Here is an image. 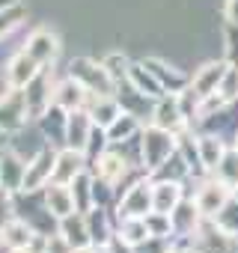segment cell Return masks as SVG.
<instances>
[{"instance_id": "19", "label": "cell", "mask_w": 238, "mask_h": 253, "mask_svg": "<svg viewBox=\"0 0 238 253\" xmlns=\"http://www.w3.org/2000/svg\"><path fill=\"white\" fill-rule=\"evenodd\" d=\"M202 158H205V167H214L217 164V158H220V143L214 140V137H202Z\"/></svg>"}, {"instance_id": "21", "label": "cell", "mask_w": 238, "mask_h": 253, "mask_svg": "<svg viewBox=\"0 0 238 253\" xmlns=\"http://www.w3.org/2000/svg\"><path fill=\"white\" fill-rule=\"evenodd\" d=\"M0 158H3V152H0Z\"/></svg>"}, {"instance_id": "11", "label": "cell", "mask_w": 238, "mask_h": 253, "mask_svg": "<svg viewBox=\"0 0 238 253\" xmlns=\"http://www.w3.org/2000/svg\"><path fill=\"white\" fill-rule=\"evenodd\" d=\"M149 206H152V191H149V185H137V188L128 191L125 200H122L125 217H146V214H149Z\"/></svg>"}, {"instance_id": "10", "label": "cell", "mask_w": 238, "mask_h": 253, "mask_svg": "<svg viewBox=\"0 0 238 253\" xmlns=\"http://www.w3.org/2000/svg\"><path fill=\"white\" fill-rule=\"evenodd\" d=\"M60 232L69 238V244H72L75 250L92 244V238H89V226H86V214H83V211H75V214L63 217V220H60Z\"/></svg>"}, {"instance_id": "4", "label": "cell", "mask_w": 238, "mask_h": 253, "mask_svg": "<svg viewBox=\"0 0 238 253\" xmlns=\"http://www.w3.org/2000/svg\"><path fill=\"white\" fill-rule=\"evenodd\" d=\"M24 51H27L39 66H48V63H54L57 54H60V39H57V33H51L48 27H39V30H33V33L27 36Z\"/></svg>"}, {"instance_id": "5", "label": "cell", "mask_w": 238, "mask_h": 253, "mask_svg": "<svg viewBox=\"0 0 238 253\" xmlns=\"http://www.w3.org/2000/svg\"><path fill=\"white\" fill-rule=\"evenodd\" d=\"M45 209L51 217L63 220L69 214L78 211V203H75V194H72V185H63V182H48L45 188Z\"/></svg>"}, {"instance_id": "12", "label": "cell", "mask_w": 238, "mask_h": 253, "mask_svg": "<svg viewBox=\"0 0 238 253\" xmlns=\"http://www.w3.org/2000/svg\"><path fill=\"white\" fill-rule=\"evenodd\" d=\"M89 116H92V122L98 125V128H110V125L119 119V107H116V101L113 98H107V95H98L95 98V104H92V110H89Z\"/></svg>"}, {"instance_id": "16", "label": "cell", "mask_w": 238, "mask_h": 253, "mask_svg": "<svg viewBox=\"0 0 238 253\" xmlns=\"http://www.w3.org/2000/svg\"><path fill=\"white\" fill-rule=\"evenodd\" d=\"M131 131H134V119L125 116V113H119V119L107 128V137H110V140H125Z\"/></svg>"}, {"instance_id": "18", "label": "cell", "mask_w": 238, "mask_h": 253, "mask_svg": "<svg viewBox=\"0 0 238 253\" xmlns=\"http://www.w3.org/2000/svg\"><path fill=\"white\" fill-rule=\"evenodd\" d=\"M45 253H75V247L69 244V238L63 232H54L45 238Z\"/></svg>"}, {"instance_id": "2", "label": "cell", "mask_w": 238, "mask_h": 253, "mask_svg": "<svg viewBox=\"0 0 238 253\" xmlns=\"http://www.w3.org/2000/svg\"><path fill=\"white\" fill-rule=\"evenodd\" d=\"M72 78L80 81V84H83L89 92H95V95H107V92L113 89L110 72H107L104 66H95L92 60H75V63H72Z\"/></svg>"}, {"instance_id": "3", "label": "cell", "mask_w": 238, "mask_h": 253, "mask_svg": "<svg viewBox=\"0 0 238 253\" xmlns=\"http://www.w3.org/2000/svg\"><path fill=\"white\" fill-rule=\"evenodd\" d=\"M39 72H42V66H39L27 51H18V54L6 63V69H3V81H6L9 89H27V84H30Z\"/></svg>"}, {"instance_id": "14", "label": "cell", "mask_w": 238, "mask_h": 253, "mask_svg": "<svg viewBox=\"0 0 238 253\" xmlns=\"http://www.w3.org/2000/svg\"><path fill=\"white\" fill-rule=\"evenodd\" d=\"M122 173H125V161L119 158V155H101L98 158V179L104 185H113Z\"/></svg>"}, {"instance_id": "1", "label": "cell", "mask_w": 238, "mask_h": 253, "mask_svg": "<svg viewBox=\"0 0 238 253\" xmlns=\"http://www.w3.org/2000/svg\"><path fill=\"white\" fill-rule=\"evenodd\" d=\"M54 161H57V152H51V149H39V152L27 161L21 191H24V194H36V191H42V188L51 182V176H54Z\"/></svg>"}, {"instance_id": "8", "label": "cell", "mask_w": 238, "mask_h": 253, "mask_svg": "<svg viewBox=\"0 0 238 253\" xmlns=\"http://www.w3.org/2000/svg\"><path fill=\"white\" fill-rule=\"evenodd\" d=\"M80 173H83V152H80V149H72V146H66L63 152H57V161H54V176H51V182L72 185V182H75Z\"/></svg>"}, {"instance_id": "13", "label": "cell", "mask_w": 238, "mask_h": 253, "mask_svg": "<svg viewBox=\"0 0 238 253\" xmlns=\"http://www.w3.org/2000/svg\"><path fill=\"white\" fill-rule=\"evenodd\" d=\"M176 203H179V188L176 185H155L152 188V209L158 211V214H170L173 209H176Z\"/></svg>"}, {"instance_id": "6", "label": "cell", "mask_w": 238, "mask_h": 253, "mask_svg": "<svg viewBox=\"0 0 238 253\" xmlns=\"http://www.w3.org/2000/svg\"><path fill=\"white\" fill-rule=\"evenodd\" d=\"M33 235H36V229L30 223H24L18 217L6 220L0 226V253H24L27 244L33 241Z\"/></svg>"}, {"instance_id": "20", "label": "cell", "mask_w": 238, "mask_h": 253, "mask_svg": "<svg viewBox=\"0 0 238 253\" xmlns=\"http://www.w3.org/2000/svg\"><path fill=\"white\" fill-rule=\"evenodd\" d=\"M18 3H21V0H0V12L9 9V6H18Z\"/></svg>"}, {"instance_id": "15", "label": "cell", "mask_w": 238, "mask_h": 253, "mask_svg": "<svg viewBox=\"0 0 238 253\" xmlns=\"http://www.w3.org/2000/svg\"><path fill=\"white\" fill-rule=\"evenodd\" d=\"M21 18H24V9H21V3H18V6H9V9H3V12H0V39H3L6 33H12V30L21 24Z\"/></svg>"}, {"instance_id": "17", "label": "cell", "mask_w": 238, "mask_h": 253, "mask_svg": "<svg viewBox=\"0 0 238 253\" xmlns=\"http://www.w3.org/2000/svg\"><path fill=\"white\" fill-rule=\"evenodd\" d=\"M220 203H223V191H220L217 185H208V188L202 191V197H199V209H202L205 214H211Z\"/></svg>"}, {"instance_id": "9", "label": "cell", "mask_w": 238, "mask_h": 253, "mask_svg": "<svg viewBox=\"0 0 238 253\" xmlns=\"http://www.w3.org/2000/svg\"><path fill=\"white\" fill-rule=\"evenodd\" d=\"M86 92H89V89H86L80 81H75V78L60 81V84L54 86V104H57L60 110H66V113L80 110V107H83V101H86Z\"/></svg>"}, {"instance_id": "7", "label": "cell", "mask_w": 238, "mask_h": 253, "mask_svg": "<svg viewBox=\"0 0 238 253\" xmlns=\"http://www.w3.org/2000/svg\"><path fill=\"white\" fill-rule=\"evenodd\" d=\"M92 131H95V122H92L89 113H83V110H72V113L66 116V146L86 152Z\"/></svg>"}]
</instances>
